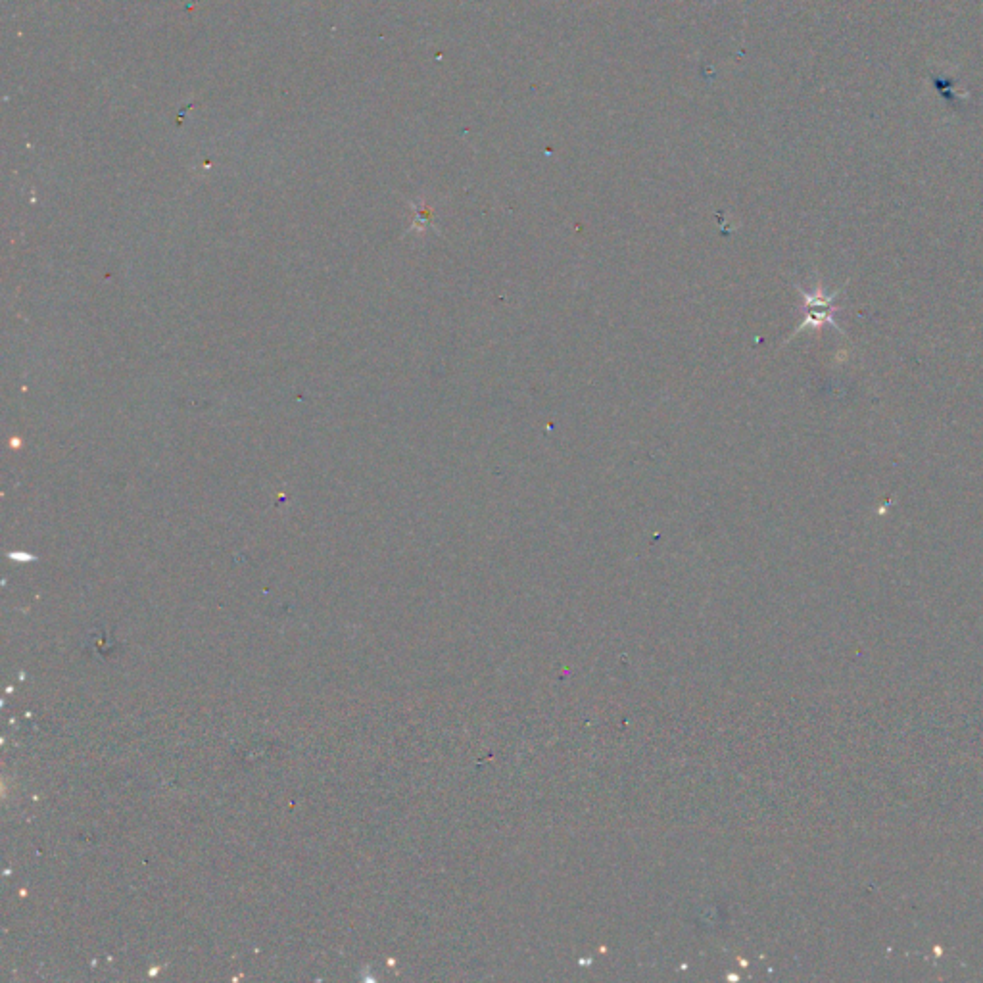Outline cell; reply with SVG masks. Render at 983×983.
I'll return each instance as SVG.
<instances>
[{
	"label": "cell",
	"instance_id": "cell-1",
	"mask_svg": "<svg viewBox=\"0 0 983 983\" xmlns=\"http://www.w3.org/2000/svg\"><path fill=\"white\" fill-rule=\"evenodd\" d=\"M797 290L801 292L803 296V304H805V319L803 323L797 327L795 335L803 333L805 329H820L822 325H832L834 329H838L840 333V327L838 323L834 321V313L838 312V308L832 306V300L840 294V290L832 292V294H826L824 288L816 287L815 292H807L803 288L797 287Z\"/></svg>",
	"mask_w": 983,
	"mask_h": 983
}]
</instances>
